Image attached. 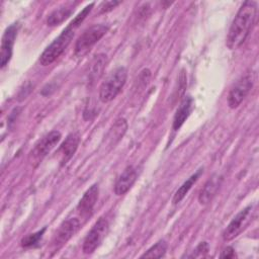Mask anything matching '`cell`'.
Wrapping results in <instances>:
<instances>
[{
    "mask_svg": "<svg viewBox=\"0 0 259 259\" xmlns=\"http://www.w3.org/2000/svg\"><path fill=\"white\" fill-rule=\"evenodd\" d=\"M108 31V26L104 24H94L86 28L78 37L74 48L76 57H83L87 55L92 47L99 41V39Z\"/></svg>",
    "mask_w": 259,
    "mask_h": 259,
    "instance_id": "4",
    "label": "cell"
},
{
    "mask_svg": "<svg viewBox=\"0 0 259 259\" xmlns=\"http://www.w3.org/2000/svg\"><path fill=\"white\" fill-rule=\"evenodd\" d=\"M255 214V205L250 204L240 210L227 226L223 232V239L225 241H231L238 237L251 223Z\"/></svg>",
    "mask_w": 259,
    "mask_h": 259,
    "instance_id": "5",
    "label": "cell"
},
{
    "mask_svg": "<svg viewBox=\"0 0 259 259\" xmlns=\"http://www.w3.org/2000/svg\"><path fill=\"white\" fill-rule=\"evenodd\" d=\"M76 27L73 24H69L61 34L54 39V41L42 52L39 57V63L41 66H49L54 63L67 49L72 38L74 37Z\"/></svg>",
    "mask_w": 259,
    "mask_h": 259,
    "instance_id": "2",
    "label": "cell"
},
{
    "mask_svg": "<svg viewBox=\"0 0 259 259\" xmlns=\"http://www.w3.org/2000/svg\"><path fill=\"white\" fill-rule=\"evenodd\" d=\"M61 138L62 136L60 132L52 131L51 133L46 135L41 140H39L29 154V159L31 163L38 164L60 142Z\"/></svg>",
    "mask_w": 259,
    "mask_h": 259,
    "instance_id": "8",
    "label": "cell"
},
{
    "mask_svg": "<svg viewBox=\"0 0 259 259\" xmlns=\"http://www.w3.org/2000/svg\"><path fill=\"white\" fill-rule=\"evenodd\" d=\"M107 58L104 54L96 55L89 65V72H88V81L90 84L95 83L102 75L104 68L106 66Z\"/></svg>",
    "mask_w": 259,
    "mask_h": 259,
    "instance_id": "16",
    "label": "cell"
},
{
    "mask_svg": "<svg viewBox=\"0 0 259 259\" xmlns=\"http://www.w3.org/2000/svg\"><path fill=\"white\" fill-rule=\"evenodd\" d=\"M167 250V243L164 240H160L150 249L147 250L145 254L142 255V258H162Z\"/></svg>",
    "mask_w": 259,
    "mask_h": 259,
    "instance_id": "20",
    "label": "cell"
},
{
    "mask_svg": "<svg viewBox=\"0 0 259 259\" xmlns=\"http://www.w3.org/2000/svg\"><path fill=\"white\" fill-rule=\"evenodd\" d=\"M118 4H120L119 1H106V2H102L100 7H99L100 13L108 12V11L112 10L115 6H117Z\"/></svg>",
    "mask_w": 259,
    "mask_h": 259,
    "instance_id": "23",
    "label": "cell"
},
{
    "mask_svg": "<svg viewBox=\"0 0 259 259\" xmlns=\"http://www.w3.org/2000/svg\"><path fill=\"white\" fill-rule=\"evenodd\" d=\"M191 110H192V98L190 96H185L180 102V105L178 106L176 113L174 115V119H173L174 131H177L182 126L184 121L188 118Z\"/></svg>",
    "mask_w": 259,
    "mask_h": 259,
    "instance_id": "14",
    "label": "cell"
},
{
    "mask_svg": "<svg viewBox=\"0 0 259 259\" xmlns=\"http://www.w3.org/2000/svg\"><path fill=\"white\" fill-rule=\"evenodd\" d=\"M221 180L222 179L219 175H213L207 180L198 195V201L201 204H206L213 198L221 185Z\"/></svg>",
    "mask_w": 259,
    "mask_h": 259,
    "instance_id": "15",
    "label": "cell"
},
{
    "mask_svg": "<svg viewBox=\"0 0 259 259\" xmlns=\"http://www.w3.org/2000/svg\"><path fill=\"white\" fill-rule=\"evenodd\" d=\"M74 8L71 3H67L57 9H55L53 12H51L47 17V24L49 26H56L61 24L63 21H65L73 12Z\"/></svg>",
    "mask_w": 259,
    "mask_h": 259,
    "instance_id": "17",
    "label": "cell"
},
{
    "mask_svg": "<svg viewBox=\"0 0 259 259\" xmlns=\"http://www.w3.org/2000/svg\"><path fill=\"white\" fill-rule=\"evenodd\" d=\"M45 231H46V228H44L42 230L37 231L33 234L27 235L26 237H24L21 240V246L22 247H31V246L35 245L39 241V239L42 237V234L45 233Z\"/></svg>",
    "mask_w": 259,
    "mask_h": 259,
    "instance_id": "21",
    "label": "cell"
},
{
    "mask_svg": "<svg viewBox=\"0 0 259 259\" xmlns=\"http://www.w3.org/2000/svg\"><path fill=\"white\" fill-rule=\"evenodd\" d=\"M137 170L133 166H127L117 178L114 184V193L116 195H123L134 185L137 179Z\"/></svg>",
    "mask_w": 259,
    "mask_h": 259,
    "instance_id": "12",
    "label": "cell"
},
{
    "mask_svg": "<svg viewBox=\"0 0 259 259\" xmlns=\"http://www.w3.org/2000/svg\"><path fill=\"white\" fill-rule=\"evenodd\" d=\"M108 229V221L106 218H100L91 230L88 232L87 236L84 239L82 251L84 254H91L93 253L96 248L100 245L102 239L104 238Z\"/></svg>",
    "mask_w": 259,
    "mask_h": 259,
    "instance_id": "7",
    "label": "cell"
},
{
    "mask_svg": "<svg viewBox=\"0 0 259 259\" xmlns=\"http://www.w3.org/2000/svg\"><path fill=\"white\" fill-rule=\"evenodd\" d=\"M208 251H209V246H208L207 242H201L196 246V248L193 250L192 254L189 255V257H191V258L204 257Z\"/></svg>",
    "mask_w": 259,
    "mask_h": 259,
    "instance_id": "22",
    "label": "cell"
},
{
    "mask_svg": "<svg viewBox=\"0 0 259 259\" xmlns=\"http://www.w3.org/2000/svg\"><path fill=\"white\" fill-rule=\"evenodd\" d=\"M253 75L248 73L242 76L231 88L228 95V105L230 108H237L253 87Z\"/></svg>",
    "mask_w": 259,
    "mask_h": 259,
    "instance_id": "6",
    "label": "cell"
},
{
    "mask_svg": "<svg viewBox=\"0 0 259 259\" xmlns=\"http://www.w3.org/2000/svg\"><path fill=\"white\" fill-rule=\"evenodd\" d=\"M126 128H127V123L124 118H118L117 120H115V122L113 123L108 134V137L111 140V144H112V141H113V145L117 143L123 137Z\"/></svg>",
    "mask_w": 259,
    "mask_h": 259,
    "instance_id": "19",
    "label": "cell"
},
{
    "mask_svg": "<svg viewBox=\"0 0 259 259\" xmlns=\"http://www.w3.org/2000/svg\"><path fill=\"white\" fill-rule=\"evenodd\" d=\"M201 172H202V169H199L197 172H195L194 174H192V175H191L186 181H184L183 184L176 190V192L174 193L173 199H172V201H173L174 204L180 202V201L185 197V195H186V194L188 193V191L191 189L192 185L197 181V179H198V177L200 176Z\"/></svg>",
    "mask_w": 259,
    "mask_h": 259,
    "instance_id": "18",
    "label": "cell"
},
{
    "mask_svg": "<svg viewBox=\"0 0 259 259\" xmlns=\"http://www.w3.org/2000/svg\"><path fill=\"white\" fill-rule=\"evenodd\" d=\"M221 257L222 258H235L236 254H235V251H234V249L232 247H227L222 252Z\"/></svg>",
    "mask_w": 259,
    "mask_h": 259,
    "instance_id": "24",
    "label": "cell"
},
{
    "mask_svg": "<svg viewBox=\"0 0 259 259\" xmlns=\"http://www.w3.org/2000/svg\"><path fill=\"white\" fill-rule=\"evenodd\" d=\"M98 194H99L98 184H93L84 192L83 196L81 197L77 205L78 212L82 218L88 219L89 217H91L94 206L98 199Z\"/></svg>",
    "mask_w": 259,
    "mask_h": 259,
    "instance_id": "11",
    "label": "cell"
},
{
    "mask_svg": "<svg viewBox=\"0 0 259 259\" xmlns=\"http://www.w3.org/2000/svg\"><path fill=\"white\" fill-rule=\"evenodd\" d=\"M80 144V137L77 133L70 134L66 140L62 143L59 153L61 155V164H66L76 153L78 146Z\"/></svg>",
    "mask_w": 259,
    "mask_h": 259,
    "instance_id": "13",
    "label": "cell"
},
{
    "mask_svg": "<svg viewBox=\"0 0 259 259\" xmlns=\"http://www.w3.org/2000/svg\"><path fill=\"white\" fill-rule=\"evenodd\" d=\"M17 24H11L4 32L1 41V52H0V66L4 68L10 61L12 56V50L14 40L17 35Z\"/></svg>",
    "mask_w": 259,
    "mask_h": 259,
    "instance_id": "10",
    "label": "cell"
},
{
    "mask_svg": "<svg viewBox=\"0 0 259 259\" xmlns=\"http://www.w3.org/2000/svg\"><path fill=\"white\" fill-rule=\"evenodd\" d=\"M81 223L77 218H70L64 221L59 227L56 236L53 241V246L55 249H60L63 247L80 229Z\"/></svg>",
    "mask_w": 259,
    "mask_h": 259,
    "instance_id": "9",
    "label": "cell"
},
{
    "mask_svg": "<svg viewBox=\"0 0 259 259\" xmlns=\"http://www.w3.org/2000/svg\"><path fill=\"white\" fill-rule=\"evenodd\" d=\"M127 71L124 67H118L112 71L99 87V99L106 103L113 100L121 91L126 82Z\"/></svg>",
    "mask_w": 259,
    "mask_h": 259,
    "instance_id": "3",
    "label": "cell"
},
{
    "mask_svg": "<svg viewBox=\"0 0 259 259\" xmlns=\"http://www.w3.org/2000/svg\"><path fill=\"white\" fill-rule=\"evenodd\" d=\"M256 14L257 3L255 1H245L239 8L226 39V45L230 50L238 49L244 44L253 27Z\"/></svg>",
    "mask_w": 259,
    "mask_h": 259,
    "instance_id": "1",
    "label": "cell"
}]
</instances>
